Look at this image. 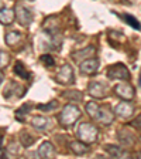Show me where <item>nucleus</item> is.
Masks as SVG:
<instances>
[{
	"mask_svg": "<svg viewBox=\"0 0 141 159\" xmlns=\"http://www.w3.org/2000/svg\"><path fill=\"white\" fill-rule=\"evenodd\" d=\"M79 116H81V109L76 105L69 104V105L64 107V109L58 115V121L61 124V126H64V128H72L79 119Z\"/></svg>",
	"mask_w": 141,
	"mask_h": 159,
	"instance_id": "obj_1",
	"label": "nucleus"
},
{
	"mask_svg": "<svg viewBox=\"0 0 141 159\" xmlns=\"http://www.w3.org/2000/svg\"><path fill=\"white\" fill-rule=\"evenodd\" d=\"M76 136L79 141H82L85 143H93L97 139V128L93 124L83 122L76 129Z\"/></svg>",
	"mask_w": 141,
	"mask_h": 159,
	"instance_id": "obj_2",
	"label": "nucleus"
},
{
	"mask_svg": "<svg viewBox=\"0 0 141 159\" xmlns=\"http://www.w3.org/2000/svg\"><path fill=\"white\" fill-rule=\"evenodd\" d=\"M107 77L110 80H130V71L127 70V67L124 64H114V66L109 67L107 70Z\"/></svg>",
	"mask_w": 141,
	"mask_h": 159,
	"instance_id": "obj_3",
	"label": "nucleus"
},
{
	"mask_svg": "<svg viewBox=\"0 0 141 159\" xmlns=\"http://www.w3.org/2000/svg\"><path fill=\"white\" fill-rule=\"evenodd\" d=\"M55 80L58 81L59 84H64V85H71L73 84V70L72 67L69 66V64H65L59 68V71L56 73L55 75Z\"/></svg>",
	"mask_w": 141,
	"mask_h": 159,
	"instance_id": "obj_4",
	"label": "nucleus"
},
{
	"mask_svg": "<svg viewBox=\"0 0 141 159\" xmlns=\"http://www.w3.org/2000/svg\"><path fill=\"white\" fill-rule=\"evenodd\" d=\"M114 93H116V95H118L122 99H124V101H131L135 97V93H134V89H133V87L127 83L117 84V85L114 87Z\"/></svg>",
	"mask_w": 141,
	"mask_h": 159,
	"instance_id": "obj_5",
	"label": "nucleus"
},
{
	"mask_svg": "<svg viewBox=\"0 0 141 159\" xmlns=\"http://www.w3.org/2000/svg\"><path fill=\"white\" fill-rule=\"evenodd\" d=\"M113 118H114V114L107 108V107H97L96 109V114L93 116V119L102 122L103 125H109V124L113 122Z\"/></svg>",
	"mask_w": 141,
	"mask_h": 159,
	"instance_id": "obj_6",
	"label": "nucleus"
},
{
	"mask_svg": "<svg viewBox=\"0 0 141 159\" xmlns=\"http://www.w3.org/2000/svg\"><path fill=\"white\" fill-rule=\"evenodd\" d=\"M88 91L93 98H105L107 95V87H106V84L99 83V81H92L88 87Z\"/></svg>",
	"mask_w": 141,
	"mask_h": 159,
	"instance_id": "obj_7",
	"label": "nucleus"
},
{
	"mask_svg": "<svg viewBox=\"0 0 141 159\" xmlns=\"http://www.w3.org/2000/svg\"><path fill=\"white\" fill-rule=\"evenodd\" d=\"M133 112H134V107H133L131 102H128V101H123V102H120L114 108V114L122 119L130 118L133 115Z\"/></svg>",
	"mask_w": 141,
	"mask_h": 159,
	"instance_id": "obj_8",
	"label": "nucleus"
},
{
	"mask_svg": "<svg viewBox=\"0 0 141 159\" xmlns=\"http://www.w3.org/2000/svg\"><path fill=\"white\" fill-rule=\"evenodd\" d=\"M97 70H99V60L97 58H92V57H90V58H86L81 63V71H82L83 74L90 75V74H95Z\"/></svg>",
	"mask_w": 141,
	"mask_h": 159,
	"instance_id": "obj_9",
	"label": "nucleus"
},
{
	"mask_svg": "<svg viewBox=\"0 0 141 159\" xmlns=\"http://www.w3.org/2000/svg\"><path fill=\"white\" fill-rule=\"evenodd\" d=\"M16 17L19 19V21L23 26H28L31 23V20H33V14L30 11L27 7H23L21 4L17 6V10H16Z\"/></svg>",
	"mask_w": 141,
	"mask_h": 159,
	"instance_id": "obj_10",
	"label": "nucleus"
},
{
	"mask_svg": "<svg viewBox=\"0 0 141 159\" xmlns=\"http://www.w3.org/2000/svg\"><path fill=\"white\" fill-rule=\"evenodd\" d=\"M106 151L110 156L113 158H128L130 153L126 151L122 146H116V145H106Z\"/></svg>",
	"mask_w": 141,
	"mask_h": 159,
	"instance_id": "obj_11",
	"label": "nucleus"
},
{
	"mask_svg": "<svg viewBox=\"0 0 141 159\" xmlns=\"http://www.w3.org/2000/svg\"><path fill=\"white\" fill-rule=\"evenodd\" d=\"M55 155V148L52 146L51 142H44L43 145L38 148V156L39 158H54Z\"/></svg>",
	"mask_w": 141,
	"mask_h": 159,
	"instance_id": "obj_12",
	"label": "nucleus"
},
{
	"mask_svg": "<svg viewBox=\"0 0 141 159\" xmlns=\"http://www.w3.org/2000/svg\"><path fill=\"white\" fill-rule=\"evenodd\" d=\"M14 17H16V14H14V10L6 9V7L0 9V23H2V24L7 26V24L13 23Z\"/></svg>",
	"mask_w": 141,
	"mask_h": 159,
	"instance_id": "obj_13",
	"label": "nucleus"
},
{
	"mask_svg": "<svg viewBox=\"0 0 141 159\" xmlns=\"http://www.w3.org/2000/svg\"><path fill=\"white\" fill-rule=\"evenodd\" d=\"M51 121H49L48 118H45V116H34L33 121H31V124H33V126L35 129H39V131H44V129H48L49 125H51Z\"/></svg>",
	"mask_w": 141,
	"mask_h": 159,
	"instance_id": "obj_14",
	"label": "nucleus"
},
{
	"mask_svg": "<svg viewBox=\"0 0 141 159\" xmlns=\"http://www.w3.org/2000/svg\"><path fill=\"white\" fill-rule=\"evenodd\" d=\"M95 47H86V48L83 50H79V51H76L75 54H73V58L76 60V61H79V60H83V58H90V57L95 54Z\"/></svg>",
	"mask_w": 141,
	"mask_h": 159,
	"instance_id": "obj_15",
	"label": "nucleus"
},
{
	"mask_svg": "<svg viewBox=\"0 0 141 159\" xmlns=\"http://www.w3.org/2000/svg\"><path fill=\"white\" fill-rule=\"evenodd\" d=\"M69 149H71L73 153H76V155H83V153H86L89 151V148L85 145V142H82V141H81V142H79V141L71 142Z\"/></svg>",
	"mask_w": 141,
	"mask_h": 159,
	"instance_id": "obj_16",
	"label": "nucleus"
},
{
	"mask_svg": "<svg viewBox=\"0 0 141 159\" xmlns=\"http://www.w3.org/2000/svg\"><path fill=\"white\" fill-rule=\"evenodd\" d=\"M118 139H120V142L124 146H131V145H134V142H135L134 135L127 132V131H124V132L120 131V132H118Z\"/></svg>",
	"mask_w": 141,
	"mask_h": 159,
	"instance_id": "obj_17",
	"label": "nucleus"
},
{
	"mask_svg": "<svg viewBox=\"0 0 141 159\" xmlns=\"http://www.w3.org/2000/svg\"><path fill=\"white\" fill-rule=\"evenodd\" d=\"M20 40H21V34H20L19 31H9V33L6 34V43L9 44V46H13V44L19 43Z\"/></svg>",
	"mask_w": 141,
	"mask_h": 159,
	"instance_id": "obj_18",
	"label": "nucleus"
},
{
	"mask_svg": "<svg viewBox=\"0 0 141 159\" xmlns=\"http://www.w3.org/2000/svg\"><path fill=\"white\" fill-rule=\"evenodd\" d=\"M14 73H16L17 75H20V77H23V78H26V80L30 78V73L27 71L26 68H24V66L20 63V61H17V63H16V67H14Z\"/></svg>",
	"mask_w": 141,
	"mask_h": 159,
	"instance_id": "obj_19",
	"label": "nucleus"
},
{
	"mask_svg": "<svg viewBox=\"0 0 141 159\" xmlns=\"http://www.w3.org/2000/svg\"><path fill=\"white\" fill-rule=\"evenodd\" d=\"M123 19L126 20V23L130 24L131 27H134V29H137V30H141V24L138 23V20L135 19V17L130 16V14H124V16H123Z\"/></svg>",
	"mask_w": 141,
	"mask_h": 159,
	"instance_id": "obj_20",
	"label": "nucleus"
},
{
	"mask_svg": "<svg viewBox=\"0 0 141 159\" xmlns=\"http://www.w3.org/2000/svg\"><path fill=\"white\" fill-rule=\"evenodd\" d=\"M20 141H21L23 146H30L31 143L35 142V138H34V136H31V135H28V134H21Z\"/></svg>",
	"mask_w": 141,
	"mask_h": 159,
	"instance_id": "obj_21",
	"label": "nucleus"
},
{
	"mask_svg": "<svg viewBox=\"0 0 141 159\" xmlns=\"http://www.w3.org/2000/svg\"><path fill=\"white\" fill-rule=\"evenodd\" d=\"M64 97L69 98L71 101H79V99H82V94L79 93V91H68V93H64Z\"/></svg>",
	"mask_w": 141,
	"mask_h": 159,
	"instance_id": "obj_22",
	"label": "nucleus"
},
{
	"mask_svg": "<svg viewBox=\"0 0 141 159\" xmlns=\"http://www.w3.org/2000/svg\"><path fill=\"white\" fill-rule=\"evenodd\" d=\"M7 64H9V56H7V53L0 50V68H4Z\"/></svg>",
	"mask_w": 141,
	"mask_h": 159,
	"instance_id": "obj_23",
	"label": "nucleus"
},
{
	"mask_svg": "<svg viewBox=\"0 0 141 159\" xmlns=\"http://www.w3.org/2000/svg\"><path fill=\"white\" fill-rule=\"evenodd\" d=\"M41 61L45 64V67H54V64H55L54 58H52L51 56H48V54H45V56L41 57Z\"/></svg>",
	"mask_w": 141,
	"mask_h": 159,
	"instance_id": "obj_24",
	"label": "nucleus"
},
{
	"mask_svg": "<svg viewBox=\"0 0 141 159\" xmlns=\"http://www.w3.org/2000/svg\"><path fill=\"white\" fill-rule=\"evenodd\" d=\"M56 107H58L56 101H51V102L47 104V105H38V109H43V111H52V109L56 108Z\"/></svg>",
	"mask_w": 141,
	"mask_h": 159,
	"instance_id": "obj_25",
	"label": "nucleus"
},
{
	"mask_svg": "<svg viewBox=\"0 0 141 159\" xmlns=\"http://www.w3.org/2000/svg\"><path fill=\"white\" fill-rule=\"evenodd\" d=\"M131 125L134 126L135 129H138V131H141V114H138L137 116H135L134 119L131 121Z\"/></svg>",
	"mask_w": 141,
	"mask_h": 159,
	"instance_id": "obj_26",
	"label": "nucleus"
},
{
	"mask_svg": "<svg viewBox=\"0 0 141 159\" xmlns=\"http://www.w3.org/2000/svg\"><path fill=\"white\" fill-rule=\"evenodd\" d=\"M30 108H31V104H26V105L21 107V108H20L19 111H17V115H20V114H23V115H26L27 111H28Z\"/></svg>",
	"mask_w": 141,
	"mask_h": 159,
	"instance_id": "obj_27",
	"label": "nucleus"
},
{
	"mask_svg": "<svg viewBox=\"0 0 141 159\" xmlns=\"http://www.w3.org/2000/svg\"><path fill=\"white\" fill-rule=\"evenodd\" d=\"M3 78H4V77H3V74L0 73V83H2V81H3Z\"/></svg>",
	"mask_w": 141,
	"mask_h": 159,
	"instance_id": "obj_28",
	"label": "nucleus"
},
{
	"mask_svg": "<svg viewBox=\"0 0 141 159\" xmlns=\"http://www.w3.org/2000/svg\"><path fill=\"white\" fill-rule=\"evenodd\" d=\"M138 83H140V85H141V74H140V80H138Z\"/></svg>",
	"mask_w": 141,
	"mask_h": 159,
	"instance_id": "obj_29",
	"label": "nucleus"
}]
</instances>
